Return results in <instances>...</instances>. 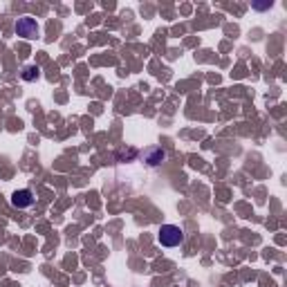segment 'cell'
Returning a JSON list of instances; mask_svg holds the SVG:
<instances>
[{
    "label": "cell",
    "mask_w": 287,
    "mask_h": 287,
    "mask_svg": "<svg viewBox=\"0 0 287 287\" xmlns=\"http://www.w3.org/2000/svg\"><path fill=\"white\" fill-rule=\"evenodd\" d=\"M157 240L162 247H177L184 243V231L177 224H162L157 231Z\"/></svg>",
    "instance_id": "obj_1"
},
{
    "label": "cell",
    "mask_w": 287,
    "mask_h": 287,
    "mask_svg": "<svg viewBox=\"0 0 287 287\" xmlns=\"http://www.w3.org/2000/svg\"><path fill=\"white\" fill-rule=\"evenodd\" d=\"M34 202H36V198L30 189H18L11 193V205H14L16 209H30Z\"/></svg>",
    "instance_id": "obj_3"
},
{
    "label": "cell",
    "mask_w": 287,
    "mask_h": 287,
    "mask_svg": "<svg viewBox=\"0 0 287 287\" xmlns=\"http://www.w3.org/2000/svg\"><path fill=\"white\" fill-rule=\"evenodd\" d=\"M164 160H166V153L162 151L160 146H153V148H148V151L144 153V162H146V166H151V168L160 166Z\"/></svg>",
    "instance_id": "obj_4"
},
{
    "label": "cell",
    "mask_w": 287,
    "mask_h": 287,
    "mask_svg": "<svg viewBox=\"0 0 287 287\" xmlns=\"http://www.w3.org/2000/svg\"><path fill=\"white\" fill-rule=\"evenodd\" d=\"M23 81H27V83H32V81H36V79L41 77V70H39V65H25L23 68Z\"/></svg>",
    "instance_id": "obj_5"
},
{
    "label": "cell",
    "mask_w": 287,
    "mask_h": 287,
    "mask_svg": "<svg viewBox=\"0 0 287 287\" xmlns=\"http://www.w3.org/2000/svg\"><path fill=\"white\" fill-rule=\"evenodd\" d=\"M272 7V0L269 2H263V5H253V9H269Z\"/></svg>",
    "instance_id": "obj_6"
},
{
    "label": "cell",
    "mask_w": 287,
    "mask_h": 287,
    "mask_svg": "<svg viewBox=\"0 0 287 287\" xmlns=\"http://www.w3.org/2000/svg\"><path fill=\"white\" fill-rule=\"evenodd\" d=\"M14 30H16V36L27 39V41L39 39V36H41V27H39V23H36L32 16H23V18H18V20H16V25H14Z\"/></svg>",
    "instance_id": "obj_2"
}]
</instances>
